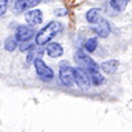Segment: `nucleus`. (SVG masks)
I'll return each instance as SVG.
<instances>
[{
  "label": "nucleus",
  "mask_w": 132,
  "mask_h": 132,
  "mask_svg": "<svg viewBox=\"0 0 132 132\" xmlns=\"http://www.w3.org/2000/svg\"><path fill=\"white\" fill-rule=\"evenodd\" d=\"M62 30V25L58 21H50L48 25H45L41 30L37 32L36 35V45L42 46L46 45L49 41L53 40V37H56L58 33Z\"/></svg>",
  "instance_id": "f257e3e1"
},
{
  "label": "nucleus",
  "mask_w": 132,
  "mask_h": 132,
  "mask_svg": "<svg viewBox=\"0 0 132 132\" xmlns=\"http://www.w3.org/2000/svg\"><path fill=\"white\" fill-rule=\"evenodd\" d=\"M75 61L78 62L81 66H83V69L89 74L99 71V66L96 65V62L90 56H87L83 50H77V53H75Z\"/></svg>",
  "instance_id": "f03ea898"
},
{
  "label": "nucleus",
  "mask_w": 132,
  "mask_h": 132,
  "mask_svg": "<svg viewBox=\"0 0 132 132\" xmlns=\"http://www.w3.org/2000/svg\"><path fill=\"white\" fill-rule=\"evenodd\" d=\"M73 77H74V83H77V86L81 90H87L90 87L91 82H90V74L87 73L83 68L77 66L73 69Z\"/></svg>",
  "instance_id": "7ed1b4c3"
},
{
  "label": "nucleus",
  "mask_w": 132,
  "mask_h": 132,
  "mask_svg": "<svg viewBox=\"0 0 132 132\" xmlns=\"http://www.w3.org/2000/svg\"><path fill=\"white\" fill-rule=\"evenodd\" d=\"M60 79L62 85L66 87H71L74 85V77H73V68L68 61L60 62Z\"/></svg>",
  "instance_id": "20e7f679"
},
{
  "label": "nucleus",
  "mask_w": 132,
  "mask_h": 132,
  "mask_svg": "<svg viewBox=\"0 0 132 132\" xmlns=\"http://www.w3.org/2000/svg\"><path fill=\"white\" fill-rule=\"evenodd\" d=\"M33 65H35V69H36L37 75L40 77L42 81H46V82H48V81H52V79L54 78L53 70H52L41 58L35 60V61H33Z\"/></svg>",
  "instance_id": "39448f33"
},
{
  "label": "nucleus",
  "mask_w": 132,
  "mask_h": 132,
  "mask_svg": "<svg viewBox=\"0 0 132 132\" xmlns=\"http://www.w3.org/2000/svg\"><path fill=\"white\" fill-rule=\"evenodd\" d=\"M93 24H94L93 25V30H94L95 35H98L99 37H102V38L108 37L110 32H111V25H110V23L106 19H98Z\"/></svg>",
  "instance_id": "423d86ee"
},
{
  "label": "nucleus",
  "mask_w": 132,
  "mask_h": 132,
  "mask_svg": "<svg viewBox=\"0 0 132 132\" xmlns=\"http://www.w3.org/2000/svg\"><path fill=\"white\" fill-rule=\"evenodd\" d=\"M35 28L32 25H20L17 27L16 29V33H15V38L20 42H27L29 41L33 36H35Z\"/></svg>",
  "instance_id": "0eeeda50"
},
{
  "label": "nucleus",
  "mask_w": 132,
  "mask_h": 132,
  "mask_svg": "<svg viewBox=\"0 0 132 132\" xmlns=\"http://www.w3.org/2000/svg\"><path fill=\"white\" fill-rule=\"evenodd\" d=\"M25 21L32 27H36V25L41 24L42 23V12L40 9L28 11V12L25 13Z\"/></svg>",
  "instance_id": "6e6552de"
},
{
  "label": "nucleus",
  "mask_w": 132,
  "mask_h": 132,
  "mask_svg": "<svg viewBox=\"0 0 132 132\" xmlns=\"http://www.w3.org/2000/svg\"><path fill=\"white\" fill-rule=\"evenodd\" d=\"M46 54L50 57V58H57V57H61L63 54V48L60 45L58 42H48L46 44Z\"/></svg>",
  "instance_id": "1a4fd4ad"
},
{
  "label": "nucleus",
  "mask_w": 132,
  "mask_h": 132,
  "mask_svg": "<svg viewBox=\"0 0 132 132\" xmlns=\"http://www.w3.org/2000/svg\"><path fill=\"white\" fill-rule=\"evenodd\" d=\"M42 0H16L15 2V9L16 11H27L40 4Z\"/></svg>",
  "instance_id": "9d476101"
},
{
  "label": "nucleus",
  "mask_w": 132,
  "mask_h": 132,
  "mask_svg": "<svg viewBox=\"0 0 132 132\" xmlns=\"http://www.w3.org/2000/svg\"><path fill=\"white\" fill-rule=\"evenodd\" d=\"M106 74H114L116 73L118 68H119V61L118 60H108V61H104L101 66H99Z\"/></svg>",
  "instance_id": "9b49d317"
},
{
  "label": "nucleus",
  "mask_w": 132,
  "mask_h": 132,
  "mask_svg": "<svg viewBox=\"0 0 132 132\" xmlns=\"http://www.w3.org/2000/svg\"><path fill=\"white\" fill-rule=\"evenodd\" d=\"M129 0H110V5L116 12H123L126 7L128 5Z\"/></svg>",
  "instance_id": "f8f14e48"
},
{
  "label": "nucleus",
  "mask_w": 132,
  "mask_h": 132,
  "mask_svg": "<svg viewBox=\"0 0 132 132\" xmlns=\"http://www.w3.org/2000/svg\"><path fill=\"white\" fill-rule=\"evenodd\" d=\"M99 16H101V9L99 8H91L86 12V20L89 21L90 24L95 23V21L99 19Z\"/></svg>",
  "instance_id": "ddd939ff"
},
{
  "label": "nucleus",
  "mask_w": 132,
  "mask_h": 132,
  "mask_svg": "<svg viewBox=\"0 0 132 132\" xmlns=\"http://www.w3.org/2000/svg\"><path fill=\"white\" fill-rule=\"evenodd\" d=\"M41 54H42V50L41 49L33 46L30 49V52L28 53V56H27V63H33V61H35V60L41 58Z\"/></svg>",
  "instance_id": "4468645a"
},
{
  "label": "nucleus",
  "mask_w": 132,
  "mask_h": 132,
  "mask_svg": "<svg viewBox=\"0 0 132 132\" xmlns=\"http://www.w3.org/2000/svg\"><path fill=\"white\" fill-rule=\"evenodd\" d=\"M17 46H19V44H17V40L15 37H8L4 41V48L7 52H13L17 49Z\"/></svg>",
  "instance_id": "2eb2a0df"
},
{
  "label": "nucleus",
  "mask_w": 132,
  "mask_h": 132,
  "mask_svg": "<svg viewBox=\"0 0 132 132\" xmlns=\"http://www.w3.org/2000/svg\"><path fill=\"white\" fill-rule=\"evenodd\" d=\"M90 82L94 85V86H101L103 82H104V78H103V75L96 71V73H91L90 74Z\"/></svg>",
  "instance_id": "dca6fc26"
},
{
  "label": "nucleus",
  "mask_w": 132,
  "mask_h": 132,
  "mask_svg": "<svg viewBox=\"0 0 132 132\" xmlns=\"http://www.w3.org/2000/svg\"><path fill=\"white\" fill-rule=\"evenodd\" d=\"M96 46H98L96 38H89V40L86 41V44H85V49L89 52V53H93L96 49Z\"/></svg>",
  "instance_id": "f3484780"
},
{
  "label": "nucleus",
  "mask_w": 132,
  "mask_h": 132,
  "mask_svg": "<svg viewBox=\"0 0 132 132\" xmlns=\"http://www.w3.org/2000/svg\"><path fill=\"white\" fill-rule=\"evenodd\" d=\"M8 9V0H0V16H3Z\"/></svg>",
  "instance_id": "a211bd4d"
},
{
  "label": "nucleus",
  "mask_w": 132,
  "mask_h": 132,
  "mask_svg": "<svg viewBox=\"0 0 132 132\" xmlns=\"http://www.w3.org/2000/svg\"><path fill=\"white\" fill-rule=\"evenodd\" d=\"M54 13H56V16H66L69 13V11L66 8H57L56 11H54Z\"/></svg>",
  "instance_id": "6ab92c4d"
},
{
  "label": "nucleus",
  "mask_w": 132,
  "mask_h": 132,
  "mask_svg": "<svg viewBox=\"0 0 132 132\" xmlns=\"http://www.w3.org/2000/svg\"><path fill=\"white\" fill-rule=\"evenodd\" d=\"M33 46H35V44H21L20 46H17V48H20V50L21 52H25V50H29V49H32Z\"/></svg>",
  "instance_id": "aec40b11"
}]
</instances>
